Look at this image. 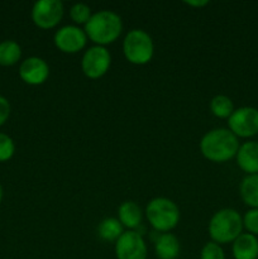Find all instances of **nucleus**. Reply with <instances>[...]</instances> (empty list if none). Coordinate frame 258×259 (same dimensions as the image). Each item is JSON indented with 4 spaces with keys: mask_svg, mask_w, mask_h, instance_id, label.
<instances>
[{
    "mask_svg": "<svg viewBox=\"0 0 258 259\" xmlns=\"http://www.w3.org/2000/svg\"><path fill=\"white\" fill-rule=\"evenodd\" d=\"M234 110V104L227 95H217L210 101V111L219 119H229Z\"/></svg>",
    "mask_w": 258,
    "mask_h": 259,
    "instance_id": "nucleus-19",
    "label": "nucleus"
},
{
    "mask_svg": "<svg viewBox=\"0 0 258 259\" xmlns=\"http://www.w3.org/2000/svg\"><path fill=\"white\" fill-rule=\"evenodd\" d=\"M116 259H147L148 248L143 235L137 230H126L115 242Z\"/></svg>",
    "mask_w": 258,
    "mask_h": 259,
    "instance_id": "nucleus-9",
    "label": "nucleus"
},
{
    "mask_svg": "<svg viewBox=\"0 0 258 259\" xmlns=\"http://www.w3.org/2000/svg\"><path fill=\"white\" fill-rule=\"evenodd\" d=\"M3 196H4V191H3V186L0 185V202L3 201Z\"/></svg>",
    "mask_w": 258,
    "mask_h": 259,
    "instance_id": "nucleus-26",
    "label": "nucleus"
},
{
    "mask_svg": "<svg viewBox=\"0 0 258 259\" xmlns=\"http://www.w3.org/2000/svg\"><path fill=\"white\" fill-rule=\"evenodd\" d=\"M88 35L85 30L78 25H65L56 30L53 35V43L56 48L62 53L75 55L82 51L88 43Z\"/></svg>",
    "mask_w": 258,
    "mask_h": 259,
    "instance_id": "nucleus-10",
    "label": "nucleus"
},
{
    "mask_svg": "<svg viewBox=\"0 0 258 259\" xmlns=\"http://www.w3.org/2000/svg\"><path fill=\"white\" fill-rule=\"evenodd\" d=\"M237 164L244 174H258V142L248 141L240 144L238 153L235 156Z\"/></svg>",
    "mask_w": 258,
    "mask_h": 259,
    "instance_id": "nucleus-12",
    "label": "nucleus"
},
{
    "mask_svg": "<svg viewBox=\"0 0 258 259\" xmlns=\"http://www.w3.org/2000/svg\"><path fill=\"white\" fill-rule=\"evenodd\" d=\"M257 259H258V258H257Z\"/></svg>",
    "mask_w": 258,
    "mask_h": 259,
    "instance_id": "nucleus-27",
    "label": "nucleus"
},
{
    "mask_svg": "<svg viewBox=\"0 0 258 259\" xmlns=\"http://www.w3.org/2000/svg\"><path fill=\"white\" fill-rule=\"evenodd\" d=\"M200 259H225L224 249L220 244L210 240L201 248Z\"/></svg>",
    "mask_w": 258,
    "mask_h": 259,
    "instance_id": "nucleus-22",
    "label": "nucleus"
},
{
    "mask_svg": "<svg viewBox=\"0 0 258 259\" xmlns=\"http://www.w3.org/2000/svg\"><path fill=\"white\" fill-rule=\"evenodd\" d=\"M50 76V66L43 58L32 56L20 63L19 77L25 83L32 86L42 85Z\"/></svg>",
    "mask_w": 258,
    "mask_h": 259,
    "instance_id": "nucleus-11",
    "label": "nucleus"
},
{
    "mask_svg": "<svg viewBox=\"0 0 258 259\" xmlns=\"http://www.w3.org/2000/svg\"><path fill=\"white\" fill-rule=\"evenodd\" d=\"M15 152L14 141L8 134L0 133V162H7L12 159Z\"/></svg>",
    "mask_w": 258,
    "mask_h": 259,
    "instance_id": "nucleus-21",
    "label": "nucleus"
},
{
    "mask_svg": "<svg viewBox=\"0 0 258 259\" xmlns=\"http://www.w3.org/2000/svg\"><path fill=\"white\" fill-rule=\"evenodd\" d=\"M65 7L61 0H38L32 8V20L40 29L57 27L63 18Z\"/></svg>",
    "mask_w": 258,
    "mask_h": 259,
    "instance_id": "nucleus-8",
    "label": "nucleus"
},
{
    "mask_svg": "<svg viewBox=\"0 0 258 259\" xmlns=\"http://www.w3.org/2000/svg\"><path fill=\"white\" fill-rule=\"evenodd\" d=\"M111 66V55L106 47L95 46L88 48L81 58V70L90 80H98L106 75Z\"/></svg>",
    "mask_w": 258,
    "mask_h": 259,
    "instance_id": "nucleus-6",
    "label": "nucleus"
},
{
    "mask_svg": "<svg viewBox=\"0 0 258 259\" xmlns=\"http://www.w3.org/2000/svg\"><path fill=\"white\" fill-rule=\"evenodd\" d=\"M181 252L179 238L172 233H162L154 242V253L158 259H177Z\"/></svg>",
    "mask_w": 258,
    "mask_h": 259,
    "instance_id": "nucleus-14",
    "label": "nucleus"
},
{
    "mask_svg": "<svg viewBox=\"0 0 258 259\" xmlns=\"http://www.w3.org/2000/svg\"><path fill=\"white\" fill-rule=\"evenodd\" d=\"M228 129L239 138H252L258 134V109L242 106L233 111L228 119Z\"/></svg>",
    "mask_w": 258,
    "mask_h": 259,
    "instance_id": "nucleus-7",
    "label": "nucleus"
},
{
    "mask_svg": "<svg viewBox=\"0 0 258 259\" xmlns=\"http://www.w3.org/2000/svg\"><path fill=\"white\" fill-rule=\"evenodd\" d=\"M124 227L118 218H105L98 225V235L104 242L115 243L123 235Z\"/></svg>",
    "mask_w": 258,
    "mask_h": 259,
    "instance_id": "nucleus-17",
    "label": "nucleus"
},
{
    "mask_svg": "<svg viewBox=\"0 0 258 259\" xmlns=\"http://www.w3.org/2000/svg\"><path fill=\"white\" fill-rule=\"evenodd\" d=\"M239 195L247 206L258 209V174L247 175L239 185Z\"/></svg>",
    "mask_w": 258,
    "mask_h": 259,
    "instance_id": "nucleus-16",
    "label": "nucleus"
},
{
    "mask_svg": "<svg viewBox=\"0 0 258 259\" xmlns=\"http://www.w3.org/2000/svg\"><path fill=\"white\" fill-rule=\"evenodd\" d=\"M185 4L192 8H204L209 4L207 0H197V2H185Z\"/></svg>",
    "mask_w": 258,
    "mask_h": 259,
    "instance_id": "nucleus-25",
    "label": "nucleus"
},
{
    "mask_svg": "<svg viewBox=\"0 0 258 259\" xmlns=\"http://www.w3.org/2000/svg\"><path fill=\"white\" fill-rule=\"evenodd\" d=\"M83 30L88 35V39H90L94 45L105 47L120 37L123 32V20L115 12L99 10L91 15Z\"/></svg>",
    "mask_w": 258,
    "mask_h": 259,
    "instance_id": "nucleus-2",
    "label": "nucleus"
},
{
    "mask_svg": "<svg viewBox=\"0 0 258 259\" xmlns=\"http://www.w3.org/2000/svg\"><path fill=\"white\" fill-rule=\"evenodd\" d=\"M243 217L235 209L225 207L215 212L209 222V232L211 242L218 244L233 243L243 233Z\"/></svg>",
    "mask_w": 258,
    "mask_h": 259,
    "instance_id": "nucleus-3",
    "label": "nucleus"
},
{
    "mask_svg": "<svg viewBox=\"0 0 258 259\" xmlns=\"http://www.w3.org/2000/svg\"><path fill=\"white\" fill-rule=\"evenodd\" d=\"M22 58V47L15 40L7 39L0 42V66H14Z\"/></svg>",
    "mask_w": 258,
    "mask_h": 259,
    "instance_id": "nucleus-18",
    "label": "nucleus"
},
{
    "mask_svg": "<svg viewBox=\"0 0 258 259\" xmlns=\"http://www.w3.org/2000/svg\"><path fill=\"white\" fill-rule=\"evenodd\" d=\"M147 220L156 232L169 233L179 225L181 212L176 202L167 197H154L144 210Z\"/></svg>",
    "mask_w": 258,
    "mask_h": 259,
    "instance_id": "nucleus-4",
    "label": "nucleus"
},
{
    "mask_svg": "<svg viewBox=\"0 0 258 259\" xmlns=\"http://www.w3.org/2000/svg\"><path fill=\"white\" fill-rule=\"evenodd\" d=\"M118 220L128 230H136L143 220V211L137 202L124 201L118 207Z\"/></svg>",
    "mask_w": 258,
    "mask_h": 259,
    "instance_id": "nucleus-15",
    "label": "nucleus"
},
{
    "mask_svg": "<svg viewBox=\"0 0 258 259\" xmlns=\"http://www.w3.org/2000/svg\"><path fill=\"white\" fill-rule=\"evenodd\" d=\"M10 111H12V106L8 99L0 95V126L7 123L10 116Z\"/></svg>",
    "mask_w": 258,
    "mask_h": 259,
    "instance_id": "nucleus-24",
    "label": "nucleus"
},
{
    "mask_svg": "<svg viewBox=\"0 0 258 259\" xmlns=\"http://www.w3.org/2000/svg\"><path fill=\"white\" fill-rule=\"evenodd\" d=\"M243 228L247 233L258 237V209H249L243 217Z\"/></svg>",
    "mask_w": 258,
    "mask_h": 259,
    "instance_id": "nucleus-23",
    "label": "nucleus"
},
{
    "mask_svg": "<svg viewBox=\"0 0 258 259\" xmlns=\"http://www.w3.org/2000/svg\"><path fill=\"white\" fill-rule=\"evenodd\" d=\"M123 53L125 60L132 65H147L154 55L153 39L143 29L129 30L123 40Z\"/></svg>",
    "mask_w": 258,
    "mask_h": 259,
    "instance_id": "nucleus-5",
    "label": "nucleus"
},
{
    "mask_svg": "<svg viewBox=\"0 0 258 259\" xmlns=\"http://www.w3.org/2000/svg\"><path fill=\"white\" fill-rule=\"evenodd\" d=\"M91 15H93V13H91L90 7L83 4V3L73 4L70 9V17L72 22L75 23V25H85L90 20Z\"/></svg>",
    "mask_w": 258,
    "mask_h": 259,
    "instance_id": "nucleus-20",
    "label": "nucleus"
},
{
    "mask_svg": "<svg viewBox=\"0 0 258 259\" xmlns=\"http://www.w3.org/2000/svg\"><path fill=\"white\" fill-rule=\"evenodd\" d=\"M232 254L234 259H257L258 238L249 233H242L232 243Z\"/></svg>",
    "mask_w": 258,
    "mask_h": 259,
    "instance_id": "nucleus-13",
    "label": "nucleus"
},
{
    "mask_svg": "<svg viewBox=\"0 0 258 259\" xmlns=\"http://www.w3.org/2000/svg\"><path fill=\"white\" fill-rule=\"evenodd\" d=\"M239 147V139L228 128L211 129L200 141L201 154L214 163H225L233 159Z\"/></svg>",
    "mask_w": 258,
    "mask_h": 259,
    "instance_id": "nucleus-1",
    "label": "nucleus"
}]
</instances>
